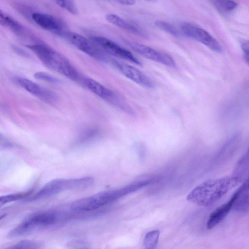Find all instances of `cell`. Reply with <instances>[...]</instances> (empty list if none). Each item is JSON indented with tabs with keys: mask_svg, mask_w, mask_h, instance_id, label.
I'll return each mask as SVG.
<instances>
[{
	"mask_svg": "<svg viewBox=\"0 0 249 249\" xmlns=\"http://www.w3.org/2000/svg\"><path fill=\"white\" fill-rule=\"evenodd\" d=\"M78 50L99 61L109 63L111 57L108 56L93 41L79 34L66 31L62 36Z\"/></svg>",
	"mask_w": 249,
	"mask_h": 249,
	"instance_id": "cell-7",
	"label": "cell"
},
{
	"mask_svg": "<svg viewBox=\"0 0 249 249\" xmlns=\"http://www.w3.org/2000/svg\"><path fill=\"white\" fill-rule=\"evenodd\" d=\"M154 24L158 28L176 37H180L183 35L173 25L168 22L158 20Z\"/></svg>",
	"mask_w": 249,
	"mask_h": 249,
	"instance_id": "cell-22",
	"label": "cell"
},
{
	"mask_svg": "<svg viewBox=\"0 0 249 249\" xmlns=\"http://www.w3.org/2000/svg\"><path fill=\"white\" fill-rule=\"evenodd\" d=\"M58 213L53 211L36 213L12 229L9 232V236L17 237L41 228L52 226L58 221Z\"/></svg>",
	"mask_w": 249,
	"mask_h": 249,
	"instance_id": "cell-5",
	"label": "cell"
},
{
	"mask_svg": "<svg viewBox=\"0 0 249 249\" xmlns=\"http://www.w3.org/2000/svg\"><path fill=\"white\" fill-rule=\"evenodd\" d=\"M13 81L18 86L43 101L53 103L56 100L57 97L54 92L28 79L16 76L13 78Z\"/></svg>",
	"mask_w": 249,
	"mask_h": 249,
	"instance_id": "cell-12",
	"label": "cell"
},
{
	"mask_svg": "<svg viewBox=\"0 0 249 249\" xmlns=\"http://www.w3.org/2000/svg\"><path fill=\"white\" fill-rule=\"evenodd\" d=\"M150 183L149 179L140 180L121 188L103 191L75 201L71 204V208L77 212L94 211L136 192Z\"/></svg>",
	"mask_w": 249,
	"mask_h": 249,
	"instance_id": "cell-2",
	"label": "cell"
},
{
	"mask_svg": "<svg viewBox=\"0 0 249 249\" xmlns=\"http://www.w3.org/2000/svg\"><path fill=\"white\" fill-rule=\"evenodd\" d=\"M125 43L136 53L148 59L170 68L177 66L174 59L166 53L136 42L126 40Z\"/></svg>",
	"mask_w": 249,
	"mask_h": 249,
	"instance_id": "cell-10",
	"label": "cell"
},
{
	"mask_svg": "<svg viewBox=\"0 0 249 249\" xmlns=\"http://www.w3.org/2000/svg\"><path fill=\"white\" fill-rule=\"evenodd\" d=\"M34 77L38 80L44 81L50 83L56 84L60 83L59 79L45 72L37 71L34 73Z\"/></svg>",
	"mask_w": 249,
	"mask_h": 249,
	"instance_id": "cell-25",
	"label": "cell"
},
{
	"mask_svg": "<svg viewBox=\"0 0 249 249\" xmlns=\"http://www.w3.org/2000/svg\"></svg>",
	"mask_w": 249,
	"mask_h": 249,
	"instance_id": "cell-30",
	"label": "cell"
},
{
	"mask_svg": "<svg viewBox=\"0 0 249 249\" xmlns=\"http://www.w3.org/2000/svg\"><path fill=\"white\" fill-rule=\"evenodd\" d=\"M242 181V179L233 174L206 180L192 190L188 195L187 199L198 206H210Z\"/></svg>",
	"mask_w": 249,
	"mask_h": 249,
	"instance_id": "cell-1",
	"label": "cell"
},
{
	"mask_svg": "<svg viewBox=\"0 0 249 249\" xmlns=\"http://www.w3.org/2000/svg\"><path fill=\"white\" fill-rule=\"evenodd\" d=\"M39 242L31 240H24L19 241L5 249H38Z\"/></svg>",
	"mask_w": 249,
	"mask_h": 249,
	"instance_id": "cell-23",
	"label": "cell"
},
{
	"mask_svg": "<svg viewBox=\"0 0 249 249\" xmlns=\"http://www.w3.org/2000/svg\"><path fill=\"white\" fill-rule=\"evenodd\" d=\"M32 18L39 27L57 35L62 36L66 32L63 23L52 15L36 12L32 14Z\"/></svg>",
	"mask_w": 249,
	"mask_h": 249,
	"instance_id": "cell-13",
	"label": "cell"
},
{
	"mask_svg": "<svg viewBox=\"0 0 249 249\" xmlns=\"http://www.w3.org/2000/svg\"><path fill=\"white\" fill-rule=\"evenodd\" d=\"M13 49L17 53L22 55V56H26L27 57H28L27 53L21 48L15 46L14 47Z\"/></svg>",
	"mask_w": 249,
	"mask_h": 249,
	"instance_id": "cell-29",
	"label": "cell"
},
{
	"mask_svg": "<svg viewBox=\"0 0 249 249\" xmlns=\"http://www.w3.org/2000/svg\"><path fill=\"white\" fill-rule=\"evenodd\" d=\"M47 68L76 82H81V76L70 61L63 54L42 43L27 46Z\"/></svg>",
	"mask_w": 249,
	"mask_h": 249,
	"instance_id": "cell-3",
	"label": "cell"
},
{
	"mask_svg": "<svg viewBox=\"0 0 249 249\" xmlns=\"http://www.w3.org/2000/svg\"><path fill=\"white\" fill-rule=\"evenodd\" d=\"M93 181V178L90 177L54 179L46 183L30 200L46 198L67 190L87 188L90 186Z\"/></svg>",
	"mask_w": 249,
	"mask_h": 249,
	"instance_id": "cell-4",
	"label": "cell"
},
{
	"mask_svg": "<svg viewBox=\"0 0 249 249\" xmlns=\"http://www.w3.org/2000/svg\"><path fill=\"white\" fill-rule=\"evenodd\" d=\"M90 40L108 54L136 65H142L141 61L130 52L108 38L101 36H93L90 37Z\"/></svg>",
	"mask_w": 249,
	"mask_h": 249,
	"instance_id": "cell-9",
	"label": "cell"
},
{
	"mask_svg": "<svg viewBox=\"0 0 249 249\" xmlns=\"http://www.w3.org/2000/svg\"><path fill=\"white\" fill-rule=\"evenodd\" d=\"M160 234V231L157 230L147 232L143 241V249H155L157 245Z\"/></svg>",
	"mask_w": 249,
	"mask_h": 249,
	"instance_id": "cell-21",
	"label": "cell"
},
{
	"mask_svg": "<svg viewBox=\"0 0 249 249\" xmlns=\"http://www.w3.org/2000/svg\"><path fill=\"white\" fill-rule=\"evenodd\" d=\"M0 22L16 34H21L24 30L23 26L7 13L0 10Z\"/></svg>",
	"mask_w": 249,
	"mask_h": 249,
	"instance_id": "cell-19",
	"label": "cell"
},
{
	"mask_svg": "<svg viewBox=\"0 0 249 249\" xmlns=\"http://www.w3.org/2000/svg\"><path fill=\"white\" fill-rule=\"evenodd\" d=\"M232 197V210L239 213L249 212V173Z\"/></svg>",
	"mask_w": 249,
	"mask_h": 249,
	"instance_id": "cell-14",
	"label": "cell"
},
{
	"mask_svg": "<svg viewBox=\"0 0 249 249\" xmlns=\"http://www.w3.org/2000/svg\"><path fill=\"white\" fill-rule=\"evenodd\" d=\"M240 141V136L236 134L229 139L216 154L214 163L217 166L228 160L237 148Z\"/></svg>",
	"mask_w": 249,
	"mask_h": 249,
	"instance_id": "cell-15",
	"label": "cell"
},
{
	"mask_svg": "<svg viewBox=\"0 0 249 249\" xmlns=\"http://www.w3.org/2000/svg\"><path fill=\"white\" fill-rule=\"evenodd\" d=\"M58 6L67 10L73 15H77L78 11L73 1L72 0H54Z\"/></svg>",
	"mask_w": 249,
	"mask_h": 249,
	"instance_id": "cell-24",
	"label": "cell"
},
{
	"mask_svg": "<svg viewBox=\"0 0 249 249\" xmlns=\"http://www.w3.org/2000/svg\"><path fill=\"white\" fill-rule=\"evenodd\" d=\"M183 35L195 40L213 51L220 53L222 47L219 42L207 31L198 26L190 22H184L180 25Z\"/></svg>",
	"mask_w": 249,
	"mask_h": 249,
	"instance_id": "cell-8",
	"label": "cell"
},
{
	"mask_svg": "<svg viewBox=\"0 0 249 249\" xmlns=\"http://www.w3.org/2000/svg\"><path fill=\"white\" fill-rule=\"evenodd\" d=\"M106 20L110 23L141 37L147 38L148 35L141 28L134 25L118 15L108 14L106 16Z\"/></svg>",
	"mask_w": 249,
	"mask_h": 249,
	"instance_id": "cell-16",
	"label": "cell"
},
{
	"mask_svg": "<svg viewBox=\"0 0 249 249\" xmlns=\"http://www.w3.org/2000/svg\"><path fill=\"white\" fill-rule=\"evenodd\" d=\"M249 173V146L237 162L233 175L244 180Z\"/></svg>",
	"mask_w": 249,
	"mask_h": 249,
	"instance_id": "cell-18",
	"label": "cell"
},
{
	"mask_svg": "<svg viewBox=\"0 0 249 249\" xmlns=\"http://www.w3.org/2000/svg\"><path fill=\"white\" fill-rule=\"evenodd\" d=\"M27 195V193H24L1 196L0 198V205L2 206L7 203L18 200L26 196Z\"/></svg>",
	"mask_w": 249,
	"mask_h": 249,
	"instance_id": "cell-26",
	"label": "cell"
},
{
	"mask_svg": "<svg viewBox=\"0 0 249 249\" xmlns=\"http://www.w3.org/2000/svg\"><path fill=\"white\" fill-rule=\"evenodd\" d=\"M211 2L222 14H227L234 10L237 6V3L232 0H214Z\"/></svg>",
	"mask_w": 249,
	"mask_h": 249,
	"instance_id": "cell-20",
	"label": "cell"
},
{
	"mask_svg": "<svg viewBox=\"0 0 249 249\" xmlns=\"http://www.w3.org/2000/svg\"><path fill=\"white\" fill-rule=\"evenodd\" d=\"M81 83L92 93L102 99L128 113H133L131 107L122 96L96 80L89 77H83Z\"/></svg>",
	"mask_w": 249,
	"mask_h": 249,
	"instance_id": "cell-6",
	"label": "cell"
},
{
	"mask_svg": "<svg viewBox=\"0 0 249 249\" xmlns=\"http://www.w3.org/2000/svg\"><path fill=\"white\" fill-rule=\"evenodd\" d=\"M125 77L144 88L153 89L155 85L145 74L136 68L111 58L109 62Z\"/></svg>",
	"mask_w": 249,
	"mask_h": 249,
	"instance_id": "cell-11",
	"label": "cell"
},
{
	"mask_svg": "<svg viewBox=\"0 0 249 249\" xmlns=\"http://www.w3.org/2000/svg\"><path fill=\"white\" fill-rule=\"evenodd\" d=\"M118 3L124 5H133L135 4L136 1L132 0H121L116 1Z\"/></svg>",
	"mask_w": 249,
	"mask_h": 249,
	"instance_id": "cell-28",
	"label": "cell"
},
{
	"mask_svg": "<svg viewBox=\"0 0 249 249\" xmlns=\"http://www.w3.org/2000/svg\"><path fill=\"white\" fill-rule=\"evenodd\" d=\"M233 198L232 196L226 202L221 205L209 215L206 226L207 229H212L220 223L232 209Z\"/></svg>",
	"mask_w": 249,
	"mask_h": 249,
	"instance_id": "cell-17",
	"label": "cell"
},
{
	"mask_svg": "<svg viewBox=\"0 0 249 249\" xmlns=\"http://www.w3.org/2000/svg\"><path fill=\"white\" fill-rule=\"evenodd\" d=\"M244 58L249 65V41L245 40L241 44Z\"/></svg>",
	"mask_w": 249,
	"mask_h": 249,
	"instance_id": "cell-27",
	"label": "cell"
}]
</instances>
